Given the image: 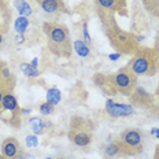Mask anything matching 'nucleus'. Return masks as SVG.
Listing matches in <instances>:
<instances>
[{"label":"nucleus","instance_id":"1","mask_svg":"<svg viewBox=\"0 0 159 159\" xmlns=\"http://www.w3.org/2000/svg\"><path fill=\"white\" fill-rule=\"evenodd\" d=\"M99 21L102 24L106 37L112 48L121 55H133L139 48V43L136 41V37L133 33H129L118 25L115 19V12L106 11V10L96 7Z\"/></svg>","mask_w":159,"mask_h":159},{"label":"nucleus","instance_id":"2","mask_svg":"<svg viewBox=\"0 0 159 159\" xmlns=\"http://www.w3.org/2000/svg\"><path fill=\"white\" fill-rule=\"evenodd\" d=\"M93 82L106 95H122L129 98V95L137 87V75L129 70L128 66L118 69L112 74H96Z\"/></svg>","mask_w":159,"mask_h":159},{"label":"nucleus","instance_id":"3","mask_svg":"<svg viewBox=\"0 0 159 159\" xmlns=\"http://www.w3.org/2000/svg\"><path fill=\"white\" fill-rule=\"evenodd\" d=\"M43 30L48 40V49L58 58H70L73 52V44L70 32L65 25L58 22H45Z\"/></svg>","mask_w":159,"mask_h":159},{"label":"nucleus","instance_id":"4","mask_svg":"<svg viewBox=\"0 0 159 159\" xmlns=\"http://www.w3.org/2000/svg\"><path fill=\"white\" fill-rule=\"evenodd\" d=\"M126 66L137 77H140V75L152 77L159 71V56L155 48L140 47L132 55L130 61Z\"/></svg>","mask_w":159,"mask_h":159},{"label":"nucleus","instance_id":"5","mask_svg":"<svg viewBox=\"0 0 159 159\" xmlns=\"http://www.w3.org/2000/svg\"><path fill=\"white\" fill-rule=\"evenodd\" d=\"M95 125L92 121L84 117H73L70 121V128L67 137L70 143L77 148H87L93 141Z\"/></svg>","mask_w":159,"mask_h":159},{"label":"nucleus","instance_id":"6","mask_svg":"<svg viewBox=\"0 0 159 159\" xmlns=\"http://www.w3.org/2000/svg\"><path fill=\"white\" fill-rule=\"evenodd\" d=\"M145 133L139 128H129L122 130L115 140L118 143L122 157H136L144 150Z\"/></svg>","mask_w":159,"mask_h":159},{"label":"nucleus","instance_id":"7","mask_svg":"<svg viewBox=\"0 0 159 159\" xmlns=\"http://www.w3.org/2000/svg\"><path fill=\"white\" fill-rule=\"evenodd\" d=\"M21 117H22V108L19 107L18 99L14 95V92H8L3 96L2 107H0V119L8 126L19 129L21 128Z\"/></svg>","mask_w":159,"mask_h":159},{"label":"nucleus","instance_id":"8","mask_svg":"<svg viewBox=\"0 0 159 159\" xmlns=\"http://www.w3.org/2000/svg\"><path fill=\"white\" fill-rule=\"evenodd\" d=\"M134 106L130 103H117L112 99H107L104 106V114L110 119L126 118L134 114Z\"/></svg>","mask_w":159,"mask_h":159},{"label":"nucleus","instance_id":"9","mask_svg":"<svg viewBox=\"0 0 159 159\" xmlns=\"http://www.w3.org/2000/svg\"><path fill=\"white\" fill-rule=\"evenodd\" d=\"M129 102L132 106L139 108H152L155 107V98L150 92H147L143 87H136L130 95H129Z\"/></svg>","mask_w":159,"mask_h":159},{"label":"nucleus","instance_id":"10","mask_svg":"<svg viewBox=\"0 0 159 159\" xmlns=\"http://www.w3.org/2000/svg\"><path fill=\"white\" fill-rule=\"evenodd\" d=\"M16 85V78L12 74L11 69L6 62L0 61V89L6 93L8 92H14V88Z\"/></svg>","mask_w":159,"mask_h":159},{"label":"nucleus","instance_id":"11","mask_svg":"<svg viewBox=\"0 0 159 159\" xmlns=\"http://www.w3.org/2000/svg\"><path fill=\"white\" fill-rule=\"evenodd\" d=\"M39 7L49 15H61L69 11L63 0H36Z\"/></svg>","mask_w":159,"mask_h":159},{"label":"nucleus","instance_id":"12","mask_svg":"<svg viewBox=\"0 0 159 159\" xmlns=\"http://www.w3.org/2000/svg\"><path fill=\"white\" fill-rule=\"evenodd\" d=\"M95 6L106 11L117 12V14H126L128 0H95Z\"/></svg>","mask_w":159,"mask_h":159},{"label":"nucleus","instance_id":"13","mask_svg":"<svg viewBox=\"0 0 159 159\" xmlns=\"http://www.w3.org/2000/svg\"><path fill=\"white\" fill-rule=\"evenodd\" d=\"M0 150H2V155H4V157H7L10 159H16L18 155L21 154L22 148H21V144H19L18 139L7 137L6 140L2 141Z\"/></svg>","mask_w":159,"mask_h":159},{"label":"nucleus","instance_id":"14","mask_svg":"<svg viewBox=\"0 0 159 159\" xmlns=\"http://www.w3.org/2000/svg\"><path fill=\"white\" fill-rule=\"evenodd\" d=\"M51 122H47L45 119H43L41 117H32L29 118V125H30L33 133L36 136H40V134H44L45 130L51 126Z\"/></svg>","mask_w":159,"mask_h":159},{"label":"nucleus","instance_id":"15","mask_svg":"<svg viewBox=\"0 0 159 159\" xmlns=\"http://www.w3.org/2000/svg\"><path fill=\"white\" fill-rule=\"evenodd\" d=\"M73 49L75 51V54H77L80 58H89V56L92 55L91 52V45H88L87 43L84 41V40H75L74 43H73Z\"/></svg>","mask_w":159,"mask_h":159},{"label":"nucleus","instance_id":"16","mask_svg":"<svg viewBox=\"0 0 159 159\" xmlns=\"http://www.w3.org/2000/svg\"><path fill=\"white\" fill-rule=\"evenodd\" d=\"M14 7L19 12V15L22 16H30L33 14V8L30 6V3L26 0H14Z\"/></svg>","mask_w":159,"mask_h":159},{"label":"nucleus","instance_id":"17","mask_svg":"<svg viewBox=\"0 0 159 159\" xmlns=\"http://www.w3.org/2000/svg\"><path fill=\"white\" fill-rule=\"evenodd\" d=\"M103 154H104V158H106V159H112V158L121 157V152H119L118 143H117V140H115V139H114L112 141H110V143H108V144L104 147Z\"/></svg>","mask_w":159,"mask_h":159},{"label":"nucleus","instance_id":"18","mask_svg":"<svg viewBox=\"0 0 159 159\" xmlns=\"http://www.w3.org/2000/svg\"><path fill=\"white\" fill-rule=\"evenodd\" d=\"M29 25H30V22H29L28 16L19 15L14 21V30L16 32V34H25L26 30L29 29Z\"/></svg>","mask_w":159,"mask_h":159},{"label":"nucleus","instance_id":"19","mask_svg":"<svg viewBox=\"0 0 159 159\" xmlns=\"http://www.w3.org/2000/svg\"><path fill=\"white\" fill-rule=\"evenodd\" d=\"M62 99V92L59 91V88L56 87H51L47 89V93H45V102H48V103L56 106L61 102Z\"/></svg>","mask_w":159,"mask_h":159},{"label":"nucleus","instance_id":"20","mask_svg":"<svg viewBox=\"0 0 159 159\" xmlns=\"http://www.w3.org/2000/svg\"><path fill=\"white\" fill-rule=\"evenodd\" d=\"M19 69H21V71L29 78H36L40 75L39 67H34L32 63H28V62H22V63L19 65Z\"/></svg>","mask_w":159,"mask_h":159},{"label":"nucleus","instance_id":"21","mask_svg":"<svg viewBox=\"0 0 159 159\" xmlns=\"http://www.w3.org/2000/svg\"><path fill=\"white\" fill-rule=\"evenodd\" d=\"M147 11L159 18V0H141Z\"/></svg>","mask_w":159,"mask_h":159},{"label":"nucleus","instance_id":"22","mask_svg":"<svg viewBox=\"0 0 159 159\" xmlns=\"http://www.w3.org/2000/svg\"><path fill=\"white\" fill-rule=\"evenodd\" d=\"M39 111H40V114L41 115L47 117V115H51L52 112L55 111V106L48 103V102H43V103L39 106Z\"/></svg>","mask_w":159,"mask_h":159},{"label":"nucleus","instance_id":"23","mask_svg":"<svg viewBox=\"0 0 159 159\" xmlns=\"http://www.w3.org/2000/svg\"><path fill=\"white\" fill-rule=\"evenodd\" d=\"M25 144L28 148H33V147H37L39 145V139L36 134H28L25 139Z\"/></svg>","mask_w":159,"mask_h":159},{"label":"nucleus","instance_id":"24","mask_svg":"<svg viewBox=\"0 0 159 159\" xmlns=\"http://www.w3.org/2000/svg\"><path fill=\"white\" fill-rule=\"evenodd\" d=\"M82 36H84V41L87 43L88 45H91L92 44V39H91V36H89V32H88V24H87V21L82 22Z\"/></svg>","mask_w":159,"mask_h":159},{"label":"nucleus","instance_id":"25","mask_svg":"<svg viewBox=\"0 0 159 159\" xmlns=\"http://www.w3.org/2000/svg\"><path fill=\"white\" fill-rule=\"evenodd\" d=\"M121 56H122V55L119 54V52H114V54H110V55H108V59H110V61H112V62H115V61H118Z\"/></svg>","mask_w":159,"mask_h":159},{"label":"nucleus","instance_id":"26","mask_svg":"<svg viewBox=\"0 0 159 159\" xmlns=\"http://www.w3.org/2000/svg\"><path fill=\"white\" fill-rule=\"evenodd\" d=\"M150 133H151L152 136H154V137H157L158 140H159V128H152Z\"/></svg>","mask_w":159,"mask_h":159},{"label":"nucleus","instance_id":"27","mask_svg":"<svg viewBox=\"0 0 159 159\" xmlns=\"http://www.w3.org/2000/svg\"><path fill=\"white\" fill-rule=\"evenodd\" d=\"M15 41L18 43V44H21V43H24V41H25V36H24V34H16Z\"/></svg>","mask_w":159,"mask_h":159},{"label":"nucleus","instance_id":"28","mask_svg":"<svg viewBox=\"0 0 159 159\" xmlns=\"http://www.w3.org/2000/svg\"><path fill=\"white\" fill-rule=\"evenodd\" d=\"M155 51L159 56V29H158V36H157V40H155Z\"/></svg>","mask_w":159,"mask_h":159},{"label":"nucleus","instance_id":"29","mask_svg":"<svg viewBox=\"0 0 159 159\" xmlns=\"http://www.w3.org/2000/svg\"><path fill=\"white\" fill-rule=\"evenodd\" d=\"M152 159H159V144L157 145V148H155V152H154V158Z\"/></svg>","mask_w":159,"mask_h":159},{"label":"nucleus","instance_id":"30","mask_svg":"<svg viewBox=\"0 0 159 159\" xmlns=\"http://www.w3.org/2000/svg\"><path fill=\"white\" fill-rule=\"evenodd\" d=\"M30 63L34 66V67H39V58H34V59H33V61L30 62Z\"/></svg>","mask_w":159,"mask_h":159},{"label":"nucleus","instance_id":"31","mask_svg":"<svg viewBox=\"0 0 159 159\" xmlns=\"http://www.w3.org/2000/svg\"><path fill=\"white\" fill-rule=\"evenodd\" d=\"M30 108H24V110H22V115H29L30 114Z\"/></svg>","mask_w":159,"mask_h":159},{"label":"nucleus","instance_id":"32","mask_svg":"<svg viewBox=\"0 0 159 159\" xmlns=\"http://www.w3.org/2000/svg\"><path fill=\"white\" fill-rule=\"evenodd\" d=\"M3 41H4V36H3V33L0 32V45L3 44Z\"/></svg>","mask_w":159,"mask_h":159},{"label":"nucleus","instance_id":"33","mask_svg":"<svg viewBox=\"0 0 159 159\" xmlns=\"http://www.w3.org/2000/svg\"><path fill=\"white\" fill-rule=\"evenodd\" d=\"M157 99L159 102V82H158V87H157Z\"/></svg>","mask_w":159,"mask_h":159},{"label":"nucleus","instance_id":"34","mask_svg":"<svg viewBox=\"0 0 159 159\" xmlns=\"http://www.w3.org/2000/svg\"><path fill=\"white\" fill-rule=\"evenodd\" d=\"M0 159H10V158H7V157H4V155H0Z\"/></svg>","mask_w":159,"mask_h":159},{"label":"nucleus","instance_id":"35","mask_svg":"<svg viewBox=\"0 0 159 159\" xmlns=\"http://www.w3.org/2000/svg\"><path fill=\"white\" fill-rule=\"evenodd\" d=\"M58 159H66V158H58Z\"/></svg>","mask_w":159,"mask_h":159},{"label":"nucleus","instance_id":"36","mask_svg":"<svg viewBox=\"0 0 159 159\" xmlns=\"http://www.w3.org/2000/svg\"><path fill=\"white\" fill-rule=\"evenodd\" d=\"M47 159H52V158H47Z\"/></svg>","mask_w":159,"mask_h":159}]
</instances>
